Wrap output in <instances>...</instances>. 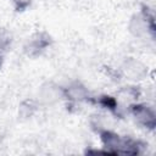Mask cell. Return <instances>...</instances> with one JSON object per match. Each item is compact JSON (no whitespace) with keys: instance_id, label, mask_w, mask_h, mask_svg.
Masks as SVG:
<instances>
[{"instance_id":"cell-2","label":"cell","mask_w":156,"mask_h":156,"mask_svg":"<svg viewBox=\"0 0 156 156\" xmlns=\"http://www.w3.org/2000/svg\"><path fill=\"white\" fill-rule=\"evenodd\" d=\"M15 1H17V2H20V4H23V2H27L28 0H15Z\"/></svg>"},{"instance_id":"cell-1","label":"cell","mask_w":156,"mask_h":156,"mask_svg":"<svg viewBox=\"0 0 156 156\" xmlns=\"http://www.w3.org/2000/svg\"><path fill=\"white\" fill-rule=\"evenodd\" d=\"M133 113H134L135 118L139 122H141L143 124H145L147 127H151V128L154 127V124H155V115L149 107L135 106L134 110H133Z\"/></svg>"}]
</instances>
